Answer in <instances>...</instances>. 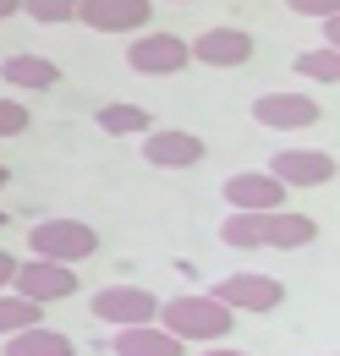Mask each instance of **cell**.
<instances>
[{"mask_svg":"<svg viewBox=\"0 0 340 356\" xmlns=\"http://www.w3.org/2000/svg\"><path fill=\"white\" fill-rule=\"evenodd\" d=\"M219 192H225V203H231V209H247V214L286 209V181H275L269 170H236Z\"/></svg>","mask_w":340,"mask_h":356,"instance_id":"obj_12","label":"cell"},{"mask_svg":"<svg viewBox=\"0 0 340 356\" xmlns=\"http://www.w3.org/2000/svg\"><path fill=\"white\" fill-rule=\"evenodd\" d=\"M127 66L137 77H176V72L192 66V55H187V39H181V33L154 28V33H143V39L127 44Z\"/></svg>","mask_w":340,"mask_h":356,"instance_id":"obj_4","label":"cell"},{"mask_svg":"<svg viewBox=\"0 0 340 356\" xmlns=\"http://www.w3.org/2000/svg\"><path fill=\"white\" fill-rule=\"evenodd\" d=\"M17 264H22V258H11V252H0V291L11 285V274H17Z\"/></svg>","mask_w":340,"mask_h":356,"instance_id":"obj_25","label":"cell"},{"mask_svg":"<svg viewBox=\"0 0 340 356\" xmlns=\"http://www.w3.org/2000/svg\"><path fill=\"white\" fill-rule=\"evenodd\" d=\"M253 121L269 132H307V127H318V99L313 93H263L253 99Z\"/></svg>","mask_w":340,"mask_h":356,"instance_id":"obj_10","label":"cell"},{"mask_svg":"<svg viewBox=\"0 0 340 356\" xmlns=\"http://www.w3.org/2000/svg\"><path fill=\"white\" fill-rule=\"evenodd\" d=\"M154 0H77V22L93 33H143Z\"/></svg>","mask_w":340,"mask_h":356,"instance_id":"obj_7","label":"cell"},{"mask_svg":"<svg viewBox=\"0 0 340 356\" xmlns=\"http://www.w3.org/2000/svg\"><path fill=\"white\" fill-rule=\"evenodd\" d=\"M307 241H318V225L307 220V214H291V209H269V220H263V247H275V252H297Z\"/></svg>","mask_w":340,"mask_h":356,"instance_id":"obj_15","label":"cell"},{"mask_svg":"<svg viewBox=\"0 0 340 356\" xmlns=\"http://www.w3.org/2000/svg\"><path fill=\"white\" fill-rule=\"evenodd\" d=\"M28 323H44V302H28V296L6 291L0 296V340L17 334V329H28Z\"/></svg>","mask_w":340,"mask_h":356,"instance_id":"obj_19","label":"cell"},{"mask_svg":"<svg viewBox=\"0 0 340 356\" xmlns=\"http://www.w3.org/2000/svg\"><path fill=\"white\" fill-rule=\"evenodd\" d=\"M6 291H17V296H28V302H66V296H77V268L72 264H55V258H28V264H17L11 274V285Z\"/></svg>","mask_w":340,"mask_h":356,"instance_id":"obj_3","label":"cell"},{"mask_svg":"<svg viewBox=\"0 0 340 356\" xmlns=\"http://www.w3.org/2000/svg\"><path fill=\"white\" fill-rule=\"evenodd\" d=\"M88 307H93L99 323L121 329V323H148V318L160 312V296H154V291H143V285H105Z\"/></svg>","mask_w":340,"mask_h":356,"instance_id":"obj_9","label":"cell"},{"mask_svg":"<svg viewBox=\"0 0 340 356\" xmlns=\"http://www.w3.org/2000/svg\"><path fill=\"white\" fill-rule=\"evenodd\" d=\"M297 72L307 77V83H335V77H340V49L335 44L307 49V55H297Z\"/></svg>","mask_w":340,"mask_h":356,"instance_id":"obj_20","label":"cell"},{"mask_svg":"<svg viewBox=\"0 0 340 356\" xmlns=\"http://www.w3.org/2000/svg\"><path fill=\"white\" fill-rule=\"evenodd\" d=\"M6 356H77V346L61 334V329H44V323H28L17 334H6Z\"/></svg>","mask_w":340,"mask_h":356,"instance_id":"obj_16","label":"cell"},{"mask_svg":"<svg viewBox=\"0 0 340 356\" xmlns=\"http://www.w3.org/2000/svg\"><path fill=\"white\" fill-rule=\"evenodd\" d=\"M187 55H192L198 66H214V72H236V66L253 60V33L219 22V28H209V33H198V39L187 44Z\"/></svg>","mask_w":340,"mask_h":356,"instance_id":"obj_6","label":"cell"},{"mask_svg":"<svg viewBox=\"0 0 340 356\" xmlns=\"http://www.w3.org/2000/svg\"><path fill=\"white\" fill-rule=\"evenodd\" d=\"M291 11H302V17H330V11H340V0H286Z\"/></svg>","mask_w":340,"mask_h":356,"instance_id":"obj_23","label":"cell"},{"mask_svg":"<svg viewBox=\"0 0 340 356\" xmlns=\"http://www.w3.org/2000/svg\"><path fill=\"white\" fill-rule=\"evenodd\" d=\"M93 127L110 137H132V132H148L154 127V115L143 110V104H127V99H116V104H99L93 110Z\"/></svg>","mask_w":340,"mask_h":356,"instance_id":"obj_17","label":"cell"},{"mask_svg":"<svg viewBox=\"0 0 340 356\" xmlns=\"http://www.w3.org/2000/svg\"><path fill=\"white\" fill-rule=\"evenodd\" d=\"M110 356H187V346L170 334L165 323H121L110 334Z\"/></svg>","mask_w":340,"mask_h":356,"instance_id":"obj_13","label":"cell"},{"mask_svg":"<svg viewBox=\"0 0 340 356\" xmlns=\"http://www.w3.org/2000/svg\"><path fill=\"white\" fill-rule=\"evenodd\" d=\"M203 154H209V143L198 132H187V127H148L143 132V159L154 165V170H192V165H203Z\"/></svg>","mask_w":340,"mask_h":356,"instance_id":"obj_5","label":"cell"},{"mask_svg":"<svg viewBox=\"0 0 340 356\" xmlns=\"http://www.w3.org/2000/svg\"><path fill=\"white\" fill-rule=\"evenodd\" d=\"M198 356H247V351H231V346H209V351H198Z\"/></svg>","mask_w":340,"mask_h":356,"instance_id":"obj_27","label":"cell"},{"mask_svg":"<svg viewBox=\"0 0 340 356\" xmlns=\"http://www.w3.org/2000/svg\"><path fill=\"white\" fill-rule=\"evenodd\" d=\"M0 83L28 88V93H44V88L61 83V66H55L49 55H6V60H0Z\"/></svg>","mask_w":340,"mask_h":356,"instance_id":"obj_14","label":"cell"},{"mask_svg":"<svg viewBox=\"0 0 340 356\" xmlns=\"http://www.w3.org/2000/svg\"><path fill=\"white\" fill-rule=\"evenodd\" d=\"M209 296H219L231 312H275L286 302V285L275 274H231V280L214 285Z\"/></svg>","mask_w":340,"mask_h":356,"instance_id":"obj_8","label":"cell"},{"mask_svg":"<svg viewBox=\"0 0 340 356\" xmlns=\"http://www.w3.org/2000/svg\"><path fill=\"white\" fill-rule=\"evenodd\" d=\"M0 225H6V214H0Z\"/></svg>","mask_w":340,"mask_h":356,"instance_id":"obj_29","label":"cell"},{"mask_svg":"<svg viewBox=\"0 0 340 356\" xmlns=\"http://www.w3.org/2000/svg\"><path fill=\"white\" fill-rule=\"evenodd\" d=\"M263 220H269V214L231 209L225 225H219V241H225V247H236V252H253V247H263Z\"/></svg>","mask_w":340,"mask_h":356,"instance_id":"obj_18","label":"cell"},{"mask_svg":"<svg viewBox=\"0 0 340 356\" xmlns=\"http://www.w3.org/2000/svg\"><path fill=\"white\" fill-rule=\"evenodd\" d=\"M6 181H11V170H6V165H0V186H6Z\"/></svg>","mask_w":340,"mask_h":356,"instance_id":"obj_28","label":"cell"},{"mask_svg":"<svg viewBox=\"0 0 340 356\" xmlns=\"http://www.w3.org/2000/svg\"><path fill=\"white\" fill-rule=\"evenodd\" d=\"M22 11L44 22V28H55V22H77V0H22Z\"/></svg>","mask_w":340,"mask_h":356,"instance_id":"obj_21","label":"cell"},{"mask_svg":"<svg viewBox=\"0 0 340 356\" xmlns=\"http://www.w3.org/2000/svg\"><path fill=\"white\" fill-rule=\"evenodd\" d=\"M28 252L33 258H55V264H83V258H93L99 252V230L83 220H39L33 230H28Z\"/></svg>","mask_w":340,"mask_h":356,"instance_id":"obj_2","label":"cell"},{"mask_svg":"<svg viewBox=\"0 0 340 356\" xmlns=\"http://www.w3.org/2000/svg\"><path fill=\"white\" fill-rule=\"evenodd\" d=\"M154 323H165L181 346H209V340H225V334H231L236 312L225 307L219 296L203 291V296H170V302H160Z\"/></svg>","mask_w":340,"mask_h":356,"instance_id":"obj_1","label":"cell"},{"mask_svg":"<svg viewBox=\"0 0 340 356\" xmlns=\"http://www.w3.org/2000/svg\"><path fill=\"white\" fill-rule=\"evenodd\" d=\"M324 22V44H340V11H330V17H318Z\"/></svg>","mask_w":340,"mask_h":356,"instance_id":"obj_24","label":"cell"},{"mask_svg":"<svg viewBox=\"0 0 340 356\" xmlns=\"http://www.w3.org/2000/svg\"><path fill=\"white\" fill-rule=\"evenodd\" d=\"M28 127H33L28 104H22V99H0V137H22Z\"/></svg>","mask_w":340,"mask_h":356,"instance_id":"obj_22","label":"cell"},{"mask_svg":"<svg viewBox=\"0 0 340 356\" xmlns=\"http://www.w3.org/2000/svg\"><path fill=\"white\" fill-rule=\"evenodd\" d=\"M263 170L275 181H286V186H330V181H335V154H318V148H280Z\"/></svg>","mask_w":340,"mask_h":356,"instance_id":"obj_11","label":"cell"},{"mask_svg":"<svg viewBox=\"0 0 340 356\" xmlns=\"http://www.w3.org/2000/svg\"><path fill=\"white\" fill-rule=\"evenodd\" d=\"M330 356H335V351H330Z\"/></svg>","mask_w":340,"mask_h":356,"instance_id":"obj_30","label":"cell"},{"mask_svg":"<svg viewBox=\"0 0 340 356\" xmlns=\"http://www.w3.org/2000/svg\"><path fill=\"white\" fill-rule=\"evenodd\" d=\"M17 11H22V0H0V22H6V17H17Z\"/></svg>","mask_w":340,"mask_h":356,"instance_id":"obj_26","label":"cell"}]
</instances>
